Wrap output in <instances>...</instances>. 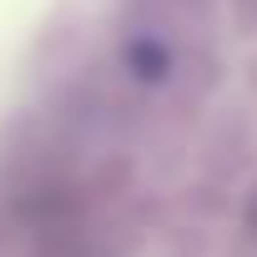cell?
<instances>
[{"label":"cell","mask_w":257,"mask_h":257,"mask_svg":"<svg viewBox=\"0 0 257 257\" xmlns=\"http://www.w3.org/2000/svg\"><path fill=\"white\" fill-rule=\"evenodd\" d=\"M132 66H137V76H147V81H157V76L167 71V56H162L157 46H137V51H132Z\"/></svg>","instance_id":"obj_1"}]
</instances>
